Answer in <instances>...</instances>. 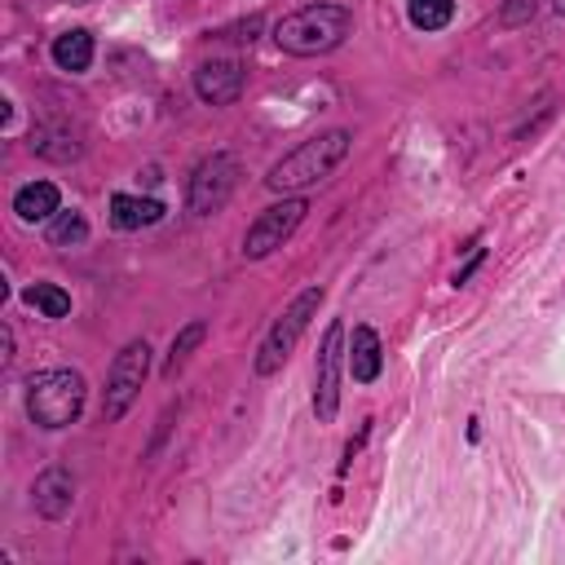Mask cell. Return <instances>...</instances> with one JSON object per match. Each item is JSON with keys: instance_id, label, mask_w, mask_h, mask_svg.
Listing matches in <instances>:
<instances>
[{"instance_id": "cell-1", "label": "cell", "mask_w": 565, "mask_h": 565, "mask_svg": "<svg viewBox=\"0 0 565 565\" xmlns=\"http://www.w3.org/2000/svg\"><path fill=\"white\" fill-rule=\"evenodd\" d=\"M349 146H353V137H349L344 128H327V132H318V137L300 141L291 154H282V159L269 168L265 185H269L274 194H300V190H309V185L327 181V177L344 163Z\"/></svg>"}, {"instance_id": "cell-2", "label": "cell", "mask_w": 565, "mask_h": 565, "mask_svg": "<svg viewBox=\"0 0 565 565\" xmlns=\"http://www.w3.org/2000/svg\"><path fill=\"white\" fill-rule=\"evenodd\" d=\"M349 31H353V13L344 4H305L274 26V40L291 57H318L344 44Z\"/></svg>"}, {"instance_id": "cell-3", "label": "cell", "mask_w": 565, "mask_h": 565, "mask_svg": "<svg viewBox=\"0 0 565 565\" xmlns=\"http://www.w3.org/2000/svg\"><path fill=\"white\" fill-rule=\"evenodd\" d=\"M84 411V375L79 371H40L31 384H26V415L31 424L40 428H66L75 424Z\"/></svg>"}, {"instance_id": "cell-4", "label": "cell", "mask_w": 565, "mask_h": 565, "mask_svg": "<svg viewBox=\"0 0 565 565\" xmlns=\"http://www.w3.org/2000/svg\"><path fill=\"white\" fill-rule=\"evenodd\" d=\"M318 305H322V287H309V291H300V296L282 309V318L265 331V340H260V349H256V375H274V371L291 358V349H296L300 335L309 331Z\"/></svg>"}, {"instance_id": "cell-5", "label": "cell", "mask_w": 565, "mask_h": 565, "mask_svg": "<svg viewBox=\"0 0 565 565\" xmlns=\"http://www.w3.org/2000/svg\"><path fill=\"white\" fill-rule=\"evenodd\" d=\"M146 371H150V344L146 340H132L115 353L110 362V375H106V397H102V419L115 424L124 419V411L132 406L137 388L146 384Z\"/></svg>"}, {"instance_id": "cell-6", "label": "cell", "mask_w": 565, "mask_h": 565, "mask_svg": "<svg viewBox=\"0 0 565 565\" xmlns=\"http://www.w3.org/2000/svg\"><path fill=\"white\" fill-rule=\"evenodd\" d=\"M234 185H238V159L225 154V150H216V154H207L194 168L190 190H185V203H190L194 216H212V212H221L230 203Z\"/></svg>"}, {"instance_id": "cell-7", "label": "cell", "mask_w": 565, "mask_h": 565, "mask_svg": "<svg viewBox=\"0 0 565 565\" xmlns=\"http://www.w3.org/2000/svg\"><path fill=\"white\" fill-rule=\"evenodd\" d=\"M305 212H309V203H305L300 194H291V199H282V203H274V207H265V212L247 225V234H243V256H247V260H260V256L278 252V247L296 234V225H300Z\"/></svg>"}, {"instance_id": "cell-8", "label": "cell", "mask_w": 565, "mask_h": 565, "mask_svg": "<svg viewBox=\"0 0 565 565\" xmlns=\"http://www.w3.org/2000/svg\"><path fill=\"white\" fill-rule=\"evenodd\" d=\"M340 362H344V322H331L318 349V366H313V415L318 424L335 419L340 406Z\"/></svg>"}, {"instance_id": "cell-9", "label": "cell", "mask_w": 565, "mask_h": 565, "mask_svg": "<svg viewBox=\"0 0 565 565\" xmlns=\"http://www.w3.org/2000/svg\"><path fill=\"white\" fill-rule=\"evenodd\" d=\"M243 84H247V71H243L234 57H212V62H203V66L194 71V93H199L207 106H230V102H238Z\"/></svg>"}, {"instance_id": "cell-10", "label": "cell", "mask_w": 565, "mask_h": 565, "mask_svg": "<svg viewBox=\"0 0 565 565\" xmlns=\"http://www.w3.org/2000/svg\"><path fill=\"white\" fill-rule=\"evenodd\" d=\"M31 499H35V512H40V516H53V521H57V516H66L71 503H75V477H71L66 468H49V472L35 477Z\"/></svg>"}, {"instance_id": "cell-11", "label": "cell", "mask_w": 565, "mask_h": 565, "mask_svg": "<svg viewBox=\"0 0 565 565\" xmlns=\"http://www.w3.org/2000/svg\"><path fill=\"white\" fill-rule=\"evenodd\" d=\"M57 203H62V194H57L53 181H31V185H22L13 194V212L22 221H53L57 216Z\"/></svg>"}, {"instance_id": "cell-12", "label": "cell", "mask_w": 565, "mask_h": 565, "mask_svg": "<svg viewBox=\"0 0 565 565\" xmlns=\"http://www.w3.org/2000/svg\"><path fill=\"white\" fill-rule=\"evenodd\" d=\"M380 362H384V353H380V335H375L371 327H353V344H349V375H353L358 384H371V380L380 375Z\"/></svg>"}, {"instance_id": "cell-13", "label": "cell", "mask_w": 565, "mask_h": 565, "mask_svg": "<svg viewBox=\"0 0 565 565\" xmlns=\"http://www.w3.org/2000/svg\"><path fill=\"white\" fill-rule=\"evenodd\" d=\"M159 216H163L159 199H137V194H115L110 199V225L115 230H141V225H154Z\"/></svg>"}, {"instance_id": "cell-14", "label": "cell", "mask_w": 565, "mask_h": 565, "mask_svg": "<svg viewBox=\"0 0 565 565\" xmlns=\"http://www.w3.org/2000/svg\"><path fill=\"white\" fill-rule=\"evenodd\" d=\"M53 62H57V71H71V75L88 71V62H93V35H88L84 26L62 31V35L53 40Z\"/></svg>"}, {"instance_id": "cell-15", "label": "cell", "mask_w": 565, "mask_h": 565, "mask_svg": "<svg viewBox=\"0 0 565 565\" xmlns=\"http://www.w3.org/2000/svg\"><path fill=\"white\" fill-rule=\"evenodd\" d=\"M22 300H26L31 309H40L44 318H66V313H71V296H66L62 287H53V282H35V287H26Z\"/></svg>"}, {"instance_id": "cell-16", "label": "cell", "mask_w": 565, "mask_h": 565, "mask_svg": "<svg viewBox=\"0 0 565 565\" xmlns=\"http://www.w3.org/2000/svg\"><path fill=\"white\" fill-rule=\"evenodd\" d=\"M406 13L419 31H441L455 18V0H406Z\"/></svg>"}, {"instance_id": "cell-17", "label": "cell", "mask_w": 565, "mask_h": 565, "mask_svg": "<svg viewBox=\"0 0 565 565\" xmlns=\"http://www.w3.org/2000/svg\"><path fill=\"white\" fill-rule=\"evenodd\" d=\"M88 238V221L79 216V212H57L53 221H49V243L53 247H75V243H84Z\"/></svg>"}, {"instance_id": "cell-18", "label": "cell", "mask_w": 565, "mask_h": 565, "mask_svg": "<svg viewBox=\"0 0 565 565\" xmlns=\"http://www.w3.org/2000/svg\"><path fill=\"white\" fill-rule=\"evenodd\" d=\"M203 335H207V327L203 322H190V327H181V335L172 340V349H168V362H163V375H177L181 366H185V358L203 344Z\"/></svg>"}, {"instance_id": "cell-19", "label": "cell", "mask_w": 565, "mask_h": 565, "mask_svg": "<svg viewBox=\"0 0 565 565\" xmlns=\"http://www.w3.org/2000/svg\"><path fill=\"white\" fill-rule=\"evenodd\" d=\"M534 9H539V0H508L503 4V26H516V22H525V18H534Z\"/></svg>"}, {"instance_id": "cell-20", "label": "cell", "mask_w": 565, "mask_h": 565, "mask_svg": "<svg viewBox=\"0 0 565 565\" xmlns=\"http://www.w3.org/2000/svg\"><path fill=\"white\" fill-rule=\"evenodd\" d=\"M552 4H556V13H565V0H552Z\"/></svg>"}]
</instances>
